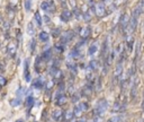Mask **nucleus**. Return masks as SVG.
Masks as SVG:
<instances>
[{"label":"nucleus","mask_w":144,"mask_h":122,"mask_svg":"<svg viewBox=\"0 0 144 122\" xmlns=\"http://www.w3.org/2000/svg\"><path fill=\"white\" fill-rule=\"evenodd\" d=\"M107 107H108V102L106 99H101V101H99L98 104H97V107H96V113H97V115H104L107 111Z\"/></svg>","instance_id":"1"},{"label":"nucleus","mask_w":144,"mask_h":122,"mask_svg":"<svg viewBox=\"0 0 144 122\" xmlns=\"http://www.w3.org/2000/svg\"><path fill=\"white\" fill-rule=\"evenodd\" d=\"M105 11H106V9H105V6H104V3H98L97 6H96V14L98 15L99 17H102L104 15H105Z\"/></svg>","instance_id":"2"},{"label":"nucleus","mask_w":144,"mask_h":122,"mask_svg":"<svg viewBox=\"0 0 144 122\" xmlns=\"http://www.w3.org/2000/svg\"><path fill=\"white\" fill-rule=\"evenodd\" d=\"M33 86L35 87V88H37V89L43 88V87H44V79H43L42 77L36 78V79L33 81Z\"/></svg>","instance_id":"3"},{"label":"nucleus","mask_w":144,"mask_h":122,"mask_svg":"<svg viewBox=\"0 0 144 122\" xmlns=\"http://www.w3.org/2000/svg\"><path fill=\"white\" fill-rule=\"evenodd\" d=\"M72 37H73V33H72L71 31H68V32H64L62 35V43H66V42H69L70 40H71Z\"/></svg>","instance_id":"4"},{"label":"nucleus","mask_w":144,"mask_h":122,"mask_svg":"<svg viewBox=\"0 0 144 122\" xmlns=\"http://www.w3.org/2000/svg\"><path fill=\"white\" fill-rule=\"evenodd\" d=\"M63 116H64V114H63V112L61 110H55L53 112V119L55 121H61L63 119Z\"/></svg>","instance_id":"5"},{"label":"nucleus","mask_w":144,"mask_h":122,"mask_svg":"<svg viewBox=\"0 0 144 122\" xmlns=\"http://www.w3.org/2000/svg\"><path fill=\"white\" fill-rule=\"evenodd\" d=\"M89 35H90V28H88V27H86V28H82V30L80 31V36H81L83 40L88 39Z\"/></svg>","instance_id":"6"},{"label":"nucleus","mask_w":144,"mask_h":122,"mask_svg":"<svg viewBox=\"0 0 144 122\" xmlns=\"http://www.w3.org/2000/svg\"><path fill=\"white\" fill-rule=\"evenodd\" d=\"M71 16H72L71 11H69V10H64V11L62 13V15H61V18H62V20H64V22H68Z\"/></svg>","instance_id":"7"},{"label":"nucleus","mask_w":144,"mask_h":122,"mask_svg":"<svg viewBox=\"0 0 144 122\" xmlns=\"http://www.w3.org/2000/svg\"><path fill=\"white\" fill-rule=\"evenodd\" d=\"M97 51H98V45L95 43V44H92V45L88 49V54L89 56H92V54H95Z\"/></svg>","instance_id":"8"},{"label":"nucleus","mask_w":144,"mask_h":122,"mask_svg":"<svg viewBox=\"0 0 144 122\" xmlns=\"http://www.w3.org/2000/svg\"><path fill=\"white\" fill-rule=\"evenodd\" d=\"M24 76H25V79L27 81L30 80V76H29V73H28V61H25V71H24Z\"/></svg>","instance_id":"9"},{"label":"nucleus","mask_w":144,"mask_h":122,"mask_svg":"<svg viewBox=\"0 0 144 122\" xmlns=\"http://www.w3.org/2000/svg\"><path fill=\"white\" fill-rule=\"evenodd\" d=\"M83 112V110L81 109V106H80V104H78V105L74 106V109H73V113H74L75 116H80L81 115V113Z\"/></svg>","instance_id":"10"},{"label":"nucleus","mask_w":144,"mask_h":122,"mask_svg":"<svg viewBox=\"0 0 144 122\" xmlns=\"http://www.w3.org/2000/svg\"><path fill=\"white\" fill-rule=\"evenodd\" d=\"M89 67L91 68V70H97L99 68V62L97 60H91L89 62Z\"/></svg>","instance_id":"11"},{"label":"nucleus","mask_w":144,"mask_h":122,"mask_svg":"<svg viewBox=\"0 0 144 122\" xmlns=\"http://www.w3.org/2000/svg\"><path fill=\"white\" fill-rule=\"evenodd\" d=\"M69 57L70 58H79V57H80V51H79L78 48H75V49L72 50L71 52H70Z\"/></svg>","instance_id":"12"},{"label":"nucleus","mask_w":144,"mask_h":122,"mask_svg":"<svg viewBox=\"0 0 144 122\" xmlns=\"http://www.w3.org/2000/svg\"><path fill=\"white\" fill-rule=\"evenodd\" d=\"M74 115V113H73V111L72 110H68L65 112V114H64V120H66V121H69V120H72V116Z\"/></svg>","instance_id":"13"},{"label":"nucleus","mask_w":144,"mask_h":122,"mask_svg":"<svg viewBox=\"0 0 144 122\" xmlns=\"http://www.w3.org/2000/svg\"><path fill=\"white\" fill-rule=\"evenodd\" d=\"M41 7H42V9L44 10V11H51V10H52V6L50 5V2H46V1H44Z\"/></svg>","instance_id":"14"},{"label":"nucleus","mask_w":144,"mask_h":122,"mask_svg":"<svg viewBox=\"0 0 144 122\" xmlns=\"http://www.w3.org/2000/svg\"><path fill=\"white\" fill-rule=\"evenodd\" d=\"M39 40L43 41V42L49 41V34L46 33V32H41V33H39Z\"/></svg>","instance_id":"15"},{"label":"nucleus","mask_w":144,"mask_h":122,"mask_svg":"<svg viewBox=\"0 0 144 122\" xmlns=\"http://www.w3.org/2000/svg\"><path fill=\"white\" fill-rule=\"evenodd\" d=\"M20 104H22V99H20V98H15V99H13V101L10 102V105L14 106V107H16V106H19Z\"/></svg>","instance_id":"16"},{"label":"nucleus","mask_w":144,"mask_h":122,"mask_svg":"<svg viewBox=\"0 0 144 122\" xmlns=\"http://www.w3.org/2000/svg\"><path fill=\"white\" fill-rule=\"evenodd\" d=\"M25 92H26V88H25V87H20V88L16 92V94H17V96H18V97H20V96H23V95H25V94H26Z\"/></svg>","instance_id":"17"},{"label":"nucleus","mask_w":144,"mask_h":122,"mask_svg":"<svg viewBox=\"0 0 144 122\" xmlns=\"http://www.w3.org/2000/svg\"><path fill=\"white\" fill-rule=\"evenodd\" d=\"M56 101H58V105H63V104L66 102V97L62 95V96H60V97L56 99Z\"/></svg>","instance_id":"18"},{"label":"nucleus","mask_w":144,"mask_h":122,"mask_svg":"<svg viewBox=\"0 0 144 122\" xmlns=\"http://www.w3.org/2000/svg\"><path fill=\"white\" fill-rule=\"evenodd\" d=\"M34 104V97H32V96H28L26 99V105L27 107H30V106Z\"/></svg>","instance_id":"19"},{"label":"nucleus","mask_w":144,"mask_h":122,"mask_svg":"<svg viewBox=\"0 0 144 122\" xmlns=\"http://www.w3.org/2000/svg\"><path fill=\"white\" fill-rule=\"evenodd\" d=\"M35 20H36V23H37V25H38V26H41V25H42V17H41L39 13H36L35 14Z\"/></svg>","instance_id":"20"},{"label":"nucleus","mask_w":144,"mask_h":122,"mask_svg":"<svg viewBox=\"0 0 144 122\" xmlns=\"http://www.w3.org/2000/svg\"><path fill=\"white\" fill-rule=\"evenodd\" d=\"M51 53H52V51H51V50H46L45 52L43 53V59L49 60L50 58H51Z\"/></svg>","instance_id":"21"},{"label":"nucleus","mask_w":144,"mask_h":122,"mask_svg":"<svg viewBox=\"0 0 144 122\" xmlns=\"http://www.w3.org/2000/svg\"><path fill=\"white\" fill-rule=\"evenodd\" d=\"M122 71H123V66H122L121 63H119V65H117V68H116V71H115V75H116V76H121Z\"/></svg>","instance_id":"22"},{"label":"nucleus","mask_w":144,"mask_h":122,"mask_svg":"<svg viewBox=\"0 0 144 122\" xmlns=\"http://www.w3.org/2000/svg\"><path fill=\"white\" fill-rule=\"evenodd\" d=\"M27 33L29 34V35H33L34 34V26H33V24L29 23L28 24V26H27Z\"/></svg>","instance_id":"23"},{"label":"nucleus","mask_w":144,"mask_h":122,"mask_svg":"<svg viewBox=\"0 0 144 122\" xmlns=\"http://www.w3.org/2000/svg\"><path fill=\"white\" fill-rule=\"evenodd\" d=\"M25 8L27 11H29L32 8V0H25Z\"/></svg>","instance_id":"24"},{"label":"nucleus","mask_w":144,"mask_h":122,"mask_svg":"<svg viewBox=\"0 0 144 122\" xmlns=\"http://www.w3.org/2000/svg\"><path fill=\"white\" fill-rule=\"evenodd\" d=\"M121 121V116H113V118H110V120H109V122H119Z\"/></svg>","instance_id":"25"},{"label":"nucleus","mask_w":144,"mask_h":122,"mask_svg":"<svg viewBox=\"0 0 144 122\" xmlns=\"http://www.w3.org/2000/svg\"><path fill=\"white\" fill-rule=\"evenodd\" d=\"M122 23H123V27L126 26V25H127V23H128V17L127 16L123 17V22H122Z\"/></svg>","instance_id":"26"},{"label":"nucleus","mask_w":144,"mask_h":122,"mask_svg":"<svg viewBox=\"0 0 144 122\" xmlns=\"http://www.w3.org/2000/svg\"><path fill=\"white\" fill-rule=\"evenodd\" d=\"M53 85H54V81H50L47 82V85H46V88L47 89H51L53 87Z\"/></svg>","instance_id":"27"},{"label":"nucleus","mask_w":144,"mask_h":122,"mask_svg":"<svg viewBox=\"0 0 144 122\" xmlns=\"http://www.w3.org/2000/svg\"><path fill=\"white\" fill-rule=\"evenodd\" d=\"M0 85H1V86L6 85V79H5L2 76H0Z\"/></svg>","instance_id":"28"},{"label":"nucleus","mask_w":144,"mask_h":122,"mask_svg":"<svg viewBox=\"0 0 144 122\" xmlns=\"http://www.w3.org/2000/svg\"><path fill=\"white\" fill-rule=\"evenodd\" d=\"M90 17H91V16H89V14L86 13V15H85V19L86 20H89V18H90Z\"/></svg>","instance_id":"29"},{"label":"nucleus","mask_w":144,"mask_h":122,"mask_svg":"<svg viewBox=\"0 0 144 122\" xmlns=\"http://www.w3.org/2000/svg\"><path fill=\"white\" fill-rule=\"evenodd\" d=\"M95 122H101V120H100V118H96Z\"/></svg>","instance_id":"30"},{"label":"nucleus","mask_w":144,"mask_h":122,"mask_svg":"<svg viewBox=\"0 0 144 122\" xmlns=\"http://www.w3.org/2000/svg\"><path fill=\"white\" fill-rule=\"evenodd\" d=\"M77 122H87V120H86V119H81V120H78Z\"/></svg>","instance_id":"31"},{"label":"nucleus","mask_w":144,"mask_h":122,"mask_svg":"<svg viewBox=\"0 0 144 122\" xmlns=\"http://www.w3.org/2000/svg\"><path fill=\"white\" fill-rule=\"evenodd\" d=\"M16 122H24V121H23V120H17Z\"/></svg>","instance_id":"32"},{"label":"nucleus","mask_w":144,"mask_h":122,"mask_svg":"<svg viewBox=\"0 0 144 122\" xmlns=\"http://www.w3.org/2000/svg\"><path fill=\"white\" fill-rule=\"evenodd\" d=\"M66 122H73V121H72V120H69V121H66Z\"/></svg>","instance_id":"33"},{"label":"nucleus","mask_w":144,"mask_h":122,"mask_svg":"<svg viewBox=\"0 0 144 122\" xmlns=\"http://www.w3.org/2000/svg\"><path fill=\"white\" fill-rule=\"evenodd\" d=\"M143 109H144V99H143Z\"/></svg>","instance_id":"34"}]
</instances>
